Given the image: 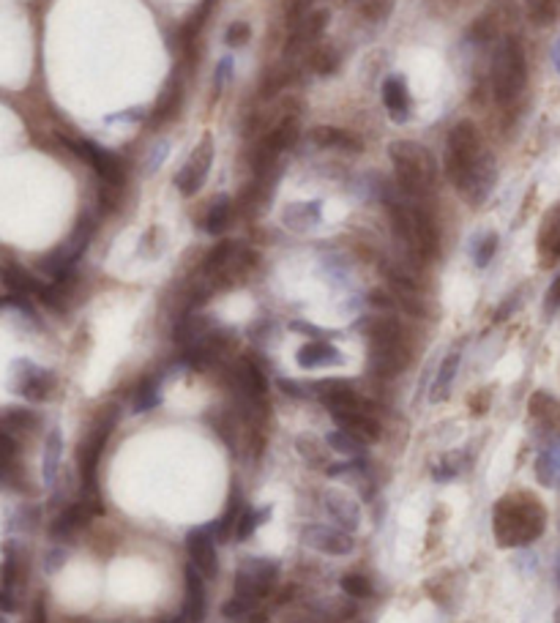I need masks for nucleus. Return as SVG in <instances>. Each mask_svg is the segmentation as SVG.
<instances>
[{
  "label": "nucleus",
  "instance_id": "f257e3e1",
  "mask_svg": "<svg viewBox=\"0 0 560 623\" xmlns=\"http://www.w3.org/2000/svg\"><path fill=\"white\" fill-rule=\"evenodd\" d=\"M544 508L536 498L531 495H516L506 498L495 508V536L498 544L503 547H519V544H531L541 536L544 531Z\"/></svg>",
  "mask_w": 560,
  "mask_h": 623
},
{
  "label": "nucleus",
  "instance_id": "f03ea898",
  "mask_svg": "<svg viewBox=\"0 0 560 623\" xmlns=\"http://www.w3.org/2000/svg\"><path fill=\"white\" fill-rule=\"evenodd\" d=\"M388 156L394 162L396 183L404 197H424L435 183V159L421 142L394 140L388 145Z\"/></svg>",
  "mask_w": 560,
  "mask_h": 623
},
{
  "label": "nucleus",
  "instance_id": "7ed1b4c3",
  "mask_svg": "<svg viewBox=\"0 0 560 623\" xmlns=\"http://www.w3.org/2000/svg\"><path fill=\"white\" fill-rule=\"evenodd\" d=\"M528 83V60L525 50H522L519 39L511 33L506 39L498 42L495 55H492V91L498 104H511L519 99Z\"/></svg>",
  "mask_w": 560,
  "mask_h": 623
},
{
  "label": "nucleus",
  "instance_id": "20e7f679",
  "mask_svg": "<svg viewBox=\"0 0 560 623\" xmlns=\"http://www.w3.org/2000/svg\"><path fill=\"white\" fill-rule=\"evenodd\" d=\"M388 211H391L394 230L407 244V249L416 252L424 260L432 258V254L437 252V233H435V225L427 216V211L413 205V203H402V200H394Z\"/></svg>",
  "mask_w": 560,
  "mask_h": 623
},
{
  "label": "nucleus",
  "instance_id": "39448f33",
  "mask_svg": "<svg viewBox=\"0 0 560 623\" xmlns=\"http://www.w3.org/2000/svg\"><path fill=\"white\" fill-rule=\"evenodd\" d=\"M481 156H484V151H481L478 129L470 121H460L452 132H448V140H445V170H448V178H452L457 189L470 178V172L476 170Z\"/></svg>",
  "mask_w": 560,
  "mask_h": 623
},
{
  "label": "nucleus",
  "instance_id": "423d86ee",
  "mask_svg": "<svg viewBox=\"0 0 560 623\" xmlns=\"http://www.w3.org/2000/svg\"><path fill=\"white\" fill-rule=\"evenodd\" d=\"M372 339V350H369V366L375 375L383 378H394L399 375L407 361H410V350L402 339V328L399 323H386L378 331L369 334Z\"/></svg>",
  "mask_w": 560,
  "mask_h": 623
},
{
  "label": "nucleus",
  "instance_id": "0eeeda50",
  "mask_svg": "<svg viewBox=\"0 0 560 623\" xmlns=\"http://www.w3.org/2000/svg\"><path fill=\"white\" fill-rule=\"evenodd\" d=\"M516 20H519V6L514 4V0H492V4L476 17L470 36L478 44L500 42V39H506V36H511V28Z\"/></svg>",
  "mask_w": 560,
  "mask_h": 623
},
{
  "label": "nucleus",
  "instance_id": "6e6552de",
  "mask_svg": "<svg viewBox=\"0 0 560 623\" xmlns=\"http://www.w3.org/2000/svg\"><path fill=\"white\" fill-rule=\"evenodd\" d=\"M116 416H118L116 408H109V413L101 416V421L85 435V441L80 443V473H83V484H85L91 498L96 492V467H99L101 451L107 446V437H109L112 427H116Z\"/></svg>",
  "mask_w": 560,
  "mask_h": 623
},
{
  "label": "nucleus",
  "instance_id": "1a4fd4ad",
  "mask_svg": "<svg viewBox=\"0 0 560 623\" xmlns=\"http://www.w3.org/2000/svg\"><path fill=\"white\" fill-rule=\"evenodd\" d=\"M276 574H279V566L274 561L249 558L241 563V569L236 574V594L257 602L260 596H266L271 591V585L276 582Z\"/></svg>",
  "mask_w": 560,
  "mask_h": 623
},
{
  "label": "nucleus",
  "instance_id": "9d476101",
  "mask_svg": "<svg viewBox=\"0 0 560 623\" xmlns=\"http://www.w3.org/2000/svg\"><path fill=\"white\" fill-rule=\"evenodd\" d=\"M68 148L77 154L80 159H85L109 187H121L124 178H126V167H124V159L116 156V154H109L104 148H99L96 142H88V140H66Z\"/></svg>",
  "mask_w": 560,
  "mask_h": 623
},
{
  "label": "nucleus",
  "instance_id": "9b49d317",
  "mask_svg": "<svg viewBox=\"0 0 560 623\" xmlns=\"http://www.w3.org/2000/svg\"><path fill=\"white\" fill-rule=\"evenodd\" d=\"M211 164H213V140L211 134H205L200 140V145L195 148V154L186 159V164L178 170L175 175V187L183 192V195H195L203 189V183L211 172Z\"/></svg>",
  "mask_w": 560,
  "mask_h": 623
},
{
  "label": "nucleus",
  "instance_id": "f8f14e48",
  "mask_svg": "<svg viewBox=\"0 0 560 623\" xmlns=\"http://www.w3.org/2000/svg\"><path fill=\"white\" fill-rule=\"evenodd\" d=\"M295 140H298V121H295V116H287V118L276 121L274 129L263 140H260L257 151H254V167H257V172L271 167L276 162V156L282 151H287Z\"/></svg>",
  "mask_w": 560,
  "mask_h": 623
},
{
  "label": "nucleus",
  "instance_id": "ddd939ff",
  "mask_svg": "<svg viewBox=\"0 0 560 623\" xmlns=\"http://www.w3.org/2000/svg\"><path fill=\"white\" fill-rule=\"evenodd\" d=\"M213 533H216V523L195 528L186 536V549L192 555V566H197L205 577L216 574V547H213Z\"/></svg>",
  "mask_w": 560,
  "mask_h": 623
},
{
  "label": "nucleus",
  "instance_id": "4468645a",
  "mask_svg": "<svg viewBox=\"0 0 560 623\" xmlns=\"http://www.w3.org/2000/svg\"><path fill=\"white\" fill-rule=\"evenodd\" d=\"M495 178H498L495 162H492V156L484 154L481 162L476 164V170L470 172V178L460 187V192H462V197H465L470 205H481L484 200L490 197V192H492V187H495Z\"/></svg>",
  "mask_w": 560,
  "mask_h": 623
},
{
  "label": "nucleus",
  "instance_id": "2eb2a0df",
  "mask_svg": "<svg viewBox=\"0 0 560 623\" xmlns=\"http://www.w3.org/2000/svg\"><path fill=\"white\" fill-rule=\"evenodd\" d=\"M301 539H304V544L320 549V553H328V555H348L353 549V539L345 531L325 528V525H307Z\"/></svg>",
  "mask_w": 560,
  "mask_h": 623
},
{
  "label": "nucleus",
  "instance_id": "dca6fc26",
  "mask_svg": "<svg viewBox=\"0 0 560 623\" xmlns=\"http://www.w3.org/2000/svg\"><path fill=\"white\" fill-rule=\"evenodd\" d=\"M539 260L541 266H555L560 260V205L549 208L539 230Z\"/></svg>",
  "mask_w": 560,
  "mask_h": 623
},
{
  "label": "nucleus",
  "instance_id": "f3484780",
  "mask_svg": "<svg viewBox=\"0 0 560 623\" xmlns=\"http://www.w3.org/2000/svg\"><path fill=\"white\" fill-rule=\"evenodd\" d=\"M20 394L30 402H42L47 399V394L52 391V375L47 370H39V366H33L28 361L20 363Z\"/></svg>",
  "mask_w": 560,
  "mask_h": 623
},
{
  "label": "nucleus",
  "instance_id": "a211bd4d",
  "mask_svg": "<svg viewBox=\"0 0 560 623\" xmlns=\"http://www.w3.org/2000/svg\"><path fill=\"white\" fill-rule=\"evenodd\" d=\"M325 25H328V12H312V14L301 17V20H298V25H295V30H292V36H290L287 52L307 50L315 42H320Z\"/></svg>",
  "mask_w": 560,
  "mask_h": 623
},
{
  "label": "nucleus",
  "instance_id": "6ab92c4d",
  "mask_svg": "<svg viewBox=\"0 0 560 623\" xmlns=\"http://www.w3.org/2000/svg\"><path fill=\"white\" fill-rule=\"evenodd\" d=\"M101 515V503L99 500H83V503H74L68 506L63 515L58 517V523L52 525V536L63 539L68 533H74L77 528H83L91 517Z\"/></svg>",
  "mask_w": 560,
  "mask_h": 623
},
{
  "label": "nucleus",
  "instance_id": "aec40b11",
  "mask_svg": "<svg viewBox=\"0 0 560 623\" xmlns=\"http://www.w3.org/2000/svg\"><path fill=\"white\" fill-rule=\"evenodd\" d=\"M333 421L342 429L353 432L361 441H378L380 437V424L378 419H372L366 408H356V411H342V413H331Z\"/></svg>",
  "mask_w": 560,
  "mask_h": 623
},
{
  "label": "nucleus",
  "instance_id": "412c9836",
  "mask_svg": "<svg viewBox=\"0 0 560 623\" xmlns=\"http://www.w3.org/2000/svg\"><path fill=\"white\" fill-rule=\"evenodd\" d=\"M383 104L391 121L404 124L410 116V93L402 77H386L383 80Z\"/></svg>",
  "mask_w": 560,
  "mask_h": 623
},
{
  "label": "nucleus",
  "instance_id": "4be33fe9",
  "mask_svg": "<svg viewBox=\"0 0 560 623\" xmlns=\"http://www.w3.org/2000/svg\"><path fill=\"white\" fill-rule=\"evenodd\" d=\"M205 618V582L197 566L186 569V620L203 623Z\"/></svg>",
  "mask_w": 560,
  "mask_h": 623
},
{
  "label": "nucleus",
  "instance_id": "5701e85b",
  "mask_svg": "<svg viewBox=\"0 0 560 623\" xmlns=\"http://www.w3.org/2000/svg\"><path fill=\"white\" fill-rule=\"evenodd\" d=\"M312 140L320 148H328V151H361V140L336 126H317L312 132Z\"/></svg>",
  "mask_w": 560,
  "mask_h": 623
},
{
  "label": "nucleus",
  "instance_id": "b1692460",
  "mask_svg": "<svg viewBox=\"0 0 560 623\" xmlns=\"http://www.w3.org/2000/svg\"><path fill=\"white\" fill-rule=\"evenodd\" d=\"M0 279H4V284L12 290V292H17V296H39L42 292V282L36 279L33 274H28L22 266H17V263H9V266H4L0 268Z\"/></svg>",
  "mask_w": 560,
  "mask_h": 623
},
{
  "label": "nucleus",
  "instance_id": "393cba45",
  "mask_svg": "<svg viewBox=\"0 0 560 623\" xmlns=\"http://www.w3.org/2000/svg\"><path fill=\"white\" fill-rule=\"evenodd\" d=\"M340 358H342L340 350L331 342H309L298 350V363H301L304 370H317V366H325V363H340Z\"/></svg>",
  "mask_w": 560,
  "mask_h": 623
},
{
  "label": "nucleus",
  "instance_id": "a878e982",
  "mask_svg": "<svg viewBox=\"0 0 560 623\" xmlns=\"http://www.w3.org/2000/svg\"><path fill=\"white\" fill-rule=\"evenodd\" d=\"M325 508L331 511L333 520L340 523L342 528L356 531V525H358V506H356L348 495H342V492L325 495Z\"/></svg>",
  "mask_w": 560,
  "mask_h": 623
},
{
  "label": "nucleus",
  "instance_id": "bb28decb",
  "mask_svg": "<svg viewBox=\"0 0 560 623\" xmlns=\"http://www.w3.org/2000/svg\"><path fill=\"white\" fill-rule=\"evenodd\" d=\"M60 454H63V437H60L58 429H52L50 437H47L44 462H42V467H44V484L47 487L55 484V475H58V467H60Z\"/></svg>",
  "mask_w": 560,
  "mask_h": 623
},
{
  "label": "nucleus",
  "instance_id": "cd10ccee",
  "mask_svg": "<svg viewBox=\"0 0 560 623\" xmlns=\"http://www.w3.org/2000/svg\"><path fill=\"white\" fill-rule=\"evenodd\" d=\"M531 416L547 427H555V424H560V402L552 399L549 394H536L531 399Z\"/></svg>",
  "mask_w": 560,
  "mask_h": 623
},
{
  "label": "nucleus",
  "instance_id": "c85d7f7f",
  "mask_svg": "<svg viewBox=\"0 0 560 623\" xmlns=\"http://www.w3.org/2000/svg\"><path fill=\"white\" fill-rule=\"evenodd\" d=\"M457 370H460V353L445 355V361L440 363L437 380L432 386V399H445L448 396V388H452V380H454Z\"/></svg>",
  "mask_w": 560,
  "mask_h": 623
},
{
  "label": "nucleus",
  "instance_id": "c756f323",
  "mask_svg": "<svg viewBox=\"0 0 560 623\" xmlns=\"http://www.w3.org/2000/svg\"><path fill=\"white\" fill-rule=\"evenodd\" d=\"M525 12L533 25H552L560 14V0H525Z\"/></svg>",
  "mask_w": 560,
  "mask_h": 623
},
{
  "label": "nucleus",
  "instance_id": "7c9ffc66",
  "mask_svg": "<svg viewBox=\"0 0 560 623\" xmlns=\"http://www.w3.org/2000/svg\"><path fill=\"white\" fill-rule=\"evenodd\" d=\"M328 446L333 449V451H340V454H350V457H358L361 451H364V441L361 437H356L353 432H348V429H336V432H331L328 437Z\"/></svg>",
  "mask_w": 560,
  "mask_h": 623
},
{
  "label": "nucleus",
  "instance_id": "2f4dec72",
  "mask_svg": "<svg viewBox=\"0 0 560 623\" xmlns=\"http://www.w3.org/2000/svg\"><path fill=\"white\" fill-rule=\"evenodd\" d=\"M228 222H230V197H219V200L211 205V211H208L205 230H208L211 236H219V233H224Z\"/></svg>",
  "mask_w": 560,
  "mask_h": 623
},
{
  "label": "nucleus",
  "instance_id": "473e14b6",
  "mask_svg": "<svg viewBox=\"0 0 560 623\" xmlns=\"http://www.w3.org/2000/svg\"><path fill=\"white\" fill-rule=\"evenodd\" d=\"M268 515H271V508H263V511H252V508H246L244 515L238 517V525H236V536H233V539L246 541V539L254 533V528H257V525H263V523L268 520Z\"/></svg>",
  "mask_w": 560,
  "mask_h": 623
},
{
  "label": "nucleus",
  "instance_id": "72a5a7b5",
  "mask_svg": "<svg viewBox=\"0 0 560 623\" xmlns=\"http://www.w3.org/2000/svg\"><path fill=\"white\" fill-rule=\"evenodd\" d=\"M394 12V0H364L361 4V17L366 22H383Z\"/></svg>",
  "mask_w": 560,
  "mask_h": 623
},
{
  "label": "nucleus",
  "instance_id": "f704fd0d",
  "mask_svg": "<svg viewBox=\"0 0 560 623\" xmlns=\"http://www.w3.org/2000/svg\"><path fill=\"white\" fill-rule=\"evenodd\" d=\"M159 405V383L156 380H145L137 391V399H134V411L142 413L148 408H156Z\"/></svg>",
  "mask_w": 560,
  "mask_h": 623
},
{
  "label": "nucleus",
  "instance_id": "c9c22d12",
  "mask_svg": "<svg viewBox=\"0 0 560 623\" xmlns=\"http://www.w3.org/2000/svg\"><path fill=\"white\" fill-rule=\"evenodd\" d=\"M336 66H340V55H336V50H331V47L315 50V55H312V68L317 71V75H333Z\"/></svg>",
  "mask_w": 560,
  "mask_h": 623
},
{
  "label": "nucleus",
  "instance_id": "e433bc0d",
  "mask_svg": "<svg viewBox=\"0 0 560 623\" xmlns=\"http://www.w3.org/2000/svg\"><path fill=\"white\" fill-rule=\"evenodd\" d=\"M342 591H345L348 596H353V599H366V596L372 594V585H369V579L361 577V574H345V577H342Z\"/></svg>",
  "mask_w": 560,
  "mask_h": 623
},
{
  "label": "nucleus",
  "instance_id": "4c0bfd02",
  "mask_svg": "<svg viewBox=\"0 0 560 623\" xmlns=\"http://www.w3.org/2000/svg\"><path fill=\"white\" fill-rule=\"evenodd\" d=\"M36 421V416L30 411H9L0 416V429L9 432V429H28Z\"/></svg>",
  "mask_w": 560,
  "mask_h": 623
},
{
  "label": "nucleus",
  "instance_id": "58836bf2",
  "mask_svg": "<svg viewBox=\"0 0 560 623\" xmlns=\"http://www.w3.org/2000/svg\"><path fill=\"white\" fill-rule=\"evenodd\" d=\"M495 249H498V236H484V238H481V244L476 246V254H473V258H476V266H478V268L487 266V263L492 260Z\"/></svg>",
  "mask_w": 560,
  "mask_h": 623
},
{
  "label": "nucleus",
  "instance_id": "ea45409f",
  "mask_svg": "<svg viewBox=\"0 0 560 623\" xmlns=\"http://www.w3.org/2000/svg\"><path fill=\"white\" fill-rule=\"evenodd\" d=\"M249 36H252V28L246 22H233L228 28V33H224V42H228L230 47H244L249 42Z\"/></svg>",
  "mask_w": 560,
  "mask_h": 623
},
{
  "label": "nucleus",
  "instance_id": "a19ab883",
  "mask_svg": "<svg viewBox=\"0 0 560 623\" xmlns=\"http://www.w3.org/2000/svg\"><path fill=\"white\" fill-rule=\"evenodd\" d=\"M178 96H180V88H178V83H172V85L164 91V96L159 99V104H156V118H164V116L172 113L175 104H178Z\"/></svg>",
  "mask_w": 560,
  "mask_h": 623
},
{
  "label": "nucleus",
  "instance_id": "79ce46f5",
  "mask_svg": "<svg viewBox=\"0 0 560 623\" xmlns=\"http://www.w3.org/2000/svg\"><path fill=\"white\" fill-rule=\"evenodd\" d=\"M252 599H244V596H236V599H230L228 604H224V615L228 618H246L249 615V610H252Z\"/></svg>",
  "mask_w": 560,
  "mask_h": 623
},
{
  "label": "nucleus",
  "instance_id": "37998d69",
  "mask_svg": "<svg viewBox=\"0 0 560 623\" xmlns=\"http://www.w3.org/2000/svg\"><path fill=\"white\" fill-rule=\"evenodd\" d=\"M460 6V0H427V9L437 17H448Z\"/></svg>",
  "mask_w": 560,
  "mask_h": 623
},
{
  "label": "nucleus",
  "instance_id": "c03bdc74",
  "mask_svg": "<svg viewBox=\"0 0 560 623\" xmlns=\"http://www.w3.org/2000/svg\"><path fill=\"white\" fill-rule=\"evenodd\" d=\"M0 577H4V582H6V588H12V585L17 582V555L12 553H6V561H4V571H0Z\"/></svg>",
  "mask_w": 560,
  "mask_h": 623
},
{
  "label": "nucleus",
  "instance_id": "a18cd8bd",
  "mask_svg": "<svg viewBox=\"0 0 560 623\" xmlns=\"http://www.w3.org/2000/svg\"><path fill=\"white\" fill-rule=\"evenodd\" d=\"M17 454V443H14V437L9 432L0 429V462H6Z\"/></svg>",
  "mask_w": 560,
  "mask_h": 623
},
{
  "label": "nucleus",
  "instance_id": "49530a36",
  "mask_svg": "<svg viewBox=\"0 0 560 623\" xmlns=\"http://www.w3.org/2000/svg\"><path fill=\"white\" fill-rule=\"evenodd\" d=\"M557 309H560V279H555L552 287H549V292H547V312L552 315Z\"/></svg>",
  "mask_w": 560,
  "mask_h": 623
},
{
  "label": "nucleus",
  "instance_id": "de8ad7c7",
  "mask_svg": "<svg viewBox=\"0 0 560 623\" xmlns=\"http://www.w3.org/2000/svg\"><path fill=\"white\" fill-rule=\"evenodd\" d=\"M14 610H17V602L12 596V591L9 588L0 591V612H14Z\"/></svg>",
  "mask_w": 560,
  "mask_h": 623
},
{
  "label": "nucleus",
  "instance_id": "09e8293b",
  "mask_svg": "<svg viewBox=\"0 0 560 623\" xmlns=\"http://www.w3.org/2000/svg\"><path fill=\"white\" fill-rule=\"evenodd\" d=\"M244 620H246V623H266V612H249Z\"/></svg>",
  "mask_w": 560,
  "mask_h": 623
},
{
  "label": "nucleus",
  "instance_id": "8fccbe9b",
  "mask_svg": "<svg viewBox=\"0 0 560 623\" xmlns=\"http://www.w3.org/2000/svg\"><path fill=\"white\" fill-rule=\"evenodd\" d=\"M552 60H555V68H557V75H560V39H557V44L552 50Z\"/></svg>",
  "mask_w": 560,
  "mask_h": 623
},
{
  "label": "nucleus",
  "instance_id": "3c124183",
  "mask_svg": "<svg viewBox=\"0 0 560 623\" xmlns=\"http://www.w3.org/2000/svg\"><path fill=\"white\" fill-rule=\"evenodd\" d=\"M167 623H186L183 618H175V620H167Z\"/></svg>",
  "mask_w": 560,
  "mask_h": 623
},
{
  "label": "nucleus",
  "instance_id": "603ef678",
  "mask_svg": "<svg viewBox=\"0 0 560 623\" xmlns=\"http://www.w3.org/2000/svg\"><path fill=\"white\" fill-rule=\"evenodd\" d=\"M557 579H560V558H557Z\"/></svg>",
  "mask_w": 560,
  "mask_h": 623
}]
</instances>
